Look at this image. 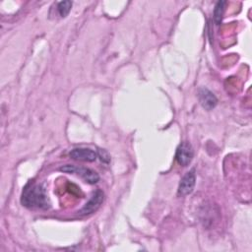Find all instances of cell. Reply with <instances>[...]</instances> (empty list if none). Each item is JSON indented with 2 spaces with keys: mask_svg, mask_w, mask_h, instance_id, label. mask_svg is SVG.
<instances>
[{
  "mask_svg": "<svg viewBox=\"0 0 252 252\" xmlns=\"http://www.w3.org/2000/svg\"><path fill=\"white\" fill-rule=\"evenodd\" d=\"M21 203L28 209H47V194L41 184L29 183L23 190Z\"/></svg>",
  "mask_w": 252,
  "mask_h": 252,
  "instance_id": "cell-1",
  "label": "cell"
},
{
  "mask_svg": "<svg viewBox=\"0 0 252 252\" xmlns=\"http://www.w3.org/2000/svg\"><path fill=\"white\" fill-rule=\"evenodd\" d=\"M60 170L66 173H72V174H77L80 177H82L86 182L89 184H95L99 180V175L97 172L94 170L88 168V167H83V166H77L73 164H66L60 167Z\"/></svg>",
  "mask_w": 252,
  "mask_h": 252,
  "instance_id": "cell-2",
  "label": "cell"
},
{
  "mask_svg": "<svg viewBox=\"0 0 252 252\" xmlns=\"http://www.w3.org/2000/svg\"><path fill=\"white\" fill-rule=\"evenodd\" d=\"M193 157H194V150L192 148V145L189 142H182L176 150V154H175L176 161L181 166H187L192 161Z\"/></svg>",
  "mask_w": 252,
  "mask_h": 252,
  "instance_id": "cell-3",
  "label": "cell"
},
{
  "mask_svg": "<svg viewBox=\"0 0 252 252\" xmlns=\"http://www.w3.org/2000/svg\"><path fill=\"white\" fill-rule=\"evenodd\" d=\"M102 201H103V193H102V191L96 190L93 194L91 199L81 209V211L79 212V215L87 216V215L93 214L94 212H95L99 208V206L101 205Z\"/></svg>",
  "mask_w": 252,
  "mask_h": 252,
  "instance_id": "cell-4",
  "label": "cell"
},
{
  "mask_svg": "<svg viewBox=\"0 0 252 252\" xmlns=\"http://www.w3.org/2000/svg\"><path fill=\"white\" fill-rule=\"evenodd\" d=\"M70 158L75 160L93 162L97 158V153L89 148H76L73 149L70 154Z\"/></svg>",
  "mask_w": 252,
  "mask_h": 252,
  "instance_id": "cell-5",
  "label": "cell"
},
{
  "mask_svg": "<svg viewBox=\"0 0 252 252\" xmlns=\"http://www.w3.org/2000/svg\"><path fill=\"white\" fill-rule=\"evenodd\" d=\"M196 182V175H195V170L192 169L188 172L185 173V175L182 177L179 187H178V194L181 196H185L190 194L195 186Z\"/></svg>",
  "mask_w": 252,
  "mask_h": 252,
  "instance_id": "cell-6",
  "label": "cell"
},
{
  "mask_svg": "<svg viewBox=\"0 0 252 252\" xmlns=\"http://www.w3.org/2000/svg\"><path fill=\"white\" fill-rule=\"evenodd\" d=\"M198 96H199L200 103L207 110H212L213 108L216 107V105L218 103V98L208 89H205V88L200 89Z\"/></svg>",
  "mask_w": 252,
  "mask_h": 252,
  "instance_id": "cell-7",
  "label": "cell"
},
{
  "mask_svg": "<svg viewBox=\"0 0 252 252\" xmlns=\"http://www.w3.org/2000/svg\"><path fill=\"white\" fill-rule=\"evenodd\" d=\"M224 5L225 2L224 1H219L214 9V21L217 25H220L223 16V12H224Z\"/></svg>",
  "mask_w": 252,
  "mask_h": 252,
  "instance_id": "cell-8",
  "label": "cell"
},
{
  "mask_svg": "<svg viewBox=\"0 0 252 252\" xmlns=\"http://www.w3.org/2000/svg\"><path fill=\"white\" fill-rule=\"evenodd\" d=\"M71 8H72V2L71 1H61L58 3V6H57V10H58V13L60 15V17L62 18H65L69 12L71 11Z\"/></svg>",
  "mask_w": 252,
  "mask_h": 252,
  "instance_id": "cell-9",
  "label": "cell"
},
{
  "mask_svg": "<svg viewBox=\"0 0 252 252\" xmlns=\"http://www.w3.org/2000/svg\"><path fill=\"white\" fill-rule=\"evenodd\" d=\"M97 158H99L100 160L105 162V163H108L110 161V157H109V155L107 154V152L105 150L99 149L97 151Z\"/></svg>",
  "mask_w": 252,
  "mask_h": 252,
  "instance_id": "cell-10",
  "label": "cell"
}]
</instances>
